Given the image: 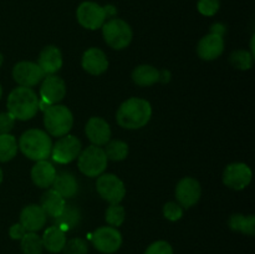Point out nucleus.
Wrapping results in <instances>:
<instances>
[{
	"label": "nucleus",
	"instance_id": "obj_9",
	"mask_svg": "<svg viewBox=\"0 0 255 254\" xmlns=\"http://www.w3.org/2000/svg\"><path fill=\"white\" fill-rule=\"evenodd\" d=\"M76 17L80 25L89 30L100 29L106 21L104 6L95 1L81 2L76 10Z\"/></svg>",
	"mask_w": 255,
	"mask_h": 254
},
{
	"label": "nucleus",
	"instance_id": "obj_42",
	"mask_svg": "<svg viewBox=\"0 0 255 254\" xmlns=\"http://www.w3.org/2000/svg\"><path fill=\"white\" fill-rule=\"evenodd\" d=\"M2 182V171H1V168H0V183H1Z\"/></svg>",
	"mask_w": 255,
	"mask_h": 254
},
{
	"label": "nucleus",
	"instance_id": "obj_34",
	"mask_svg": "<svg viewBox=\"0 0 255 254\" xmlns=\"http://www.w3.org/2000/svg\"><path fill=\"white\" fill-rule=\"evenodd\" d=\"M163 216L171 222L179 221L183 216V208L176 202H168L163 206Z\"/></svg>",
	"mask_w": 255,
	"mask_h": 254
},
{
	"label": "nucleus",
	"instance_id": "obj_41",
	"mask_svg": "<svg viewBox=\"0 0 255 254\" xmlns=\"http://www.w3.org/2000/svg\"><path fill=\"white\" fill-rule=\"evenodd\" d=\"M2 62H4V56H2V54L0 52V66L2 65Z\"/></svg>",
	"mask_w": 255,
	"mask_h": 254
},
{
	"label": "nucleus",
	"instance_id": "obj_8",
	"mask_svg": "<svg viewBox=\"0 0 255 254\" xmlns=\"http://www.w3.org/2000/svg\"><path fill=\"white\" fill-rule=\"evenodd\" d=\"M81 142L72 134L60 137L56 143L52 144L51 156L56 163L66 164L72 162L81 153Z\"/></svg>",
	"mask_w": 255,
	"mask_h": 254
},
{
	"label": "nucleus",
	"instance_id": "obj_19",
	"mask_svg": "<svg viewBox=\"0 0 255 254\" xmlns=\"http://www.w3.org/2000/svg\"><path fill=\"white\" fill-rule=\"evenodd\" d=\"M37 65L45 75H54L62 67V54L59 47L50 45L42 49Z\"/></svg>",
	"mask_w": 255,
	"mask_h": 254
},
{
	"label": "nucleus",
	"instance_id": "obj_32",
	"mask_svg": "<svg viewBox=\"0 0 255 254\" xmlns=\"http://www.w3.org/2000/svg\"><path fill=\"white\" fill-rule=\"evenodd\" d=\"M61 252L64 254H87L89 247L82 238H72L65 243Z\"/></svg>",
	"mask_w": 255,
	"mask_h": 254
},
{
	"label": "nucleus",
	"instance_id": "obj_25",
	"mask_svg": "<svg viewBox=\"0 0 255 254\" xmlns=\"http://www.w3.org/2000/svg\"><path fill=\"white\" fill-rule=\"evenodd\" d=\"M132 80L138 86H152L159 81V71L151 65H139L132 72Z\"/></svg>",
	"mask_w": 255,
	"mask_h": 254
},
{
	"label": "nucleus",
	"instance_id": "obj_3",
	"mask_svg": "<svg viewBox=\"0 0 255 254\" xmlns=\"http://www.w3.org/2000/svg\"><path fill=\"white\" fill-rule=\"evenodd\" d=\"M17 147L27 158L36 162L42 161L51 154V137L42 129H27L20 137Z\"/></svg>",
	"mask_w": 255,
	"mask_h": 254
},
{
	"label": "nucleus",
	"instance_id": "obj_15",
	"mask_svg": "<svg viewBox=\"0 0 255 254\" xmlns=\"http://www.w3.org/2000/svg\"><path fill=\"white\" fill-rule=\"evenodd\" d=\"M224 51V39L218 34L209 32L208 35L202 37L197 46V54L202 60L212 61L216 60L223 54Z\"/></svg>",
	"mask_w": 255,
	"mask_h": 254
},
{
	"label": "nucleus",
	"instance_id": "obj_7",
	"mask_svg": "<svg viewBox=\"0 0 255 254\" xmlns=\"http://www.w3.org/2000/svg\"><path fill=\"white\" fill-rule=\"evenodd\" d=\"M96 189L102 199L110 204H117L124 199L126 187L117 176L111 173H102L96 181Z\"/></svg>",
	"mask_w": 255,
	"mask_h": 254
},
{
	"label": "nucleus",
	"instance_id": "obj_36",
	"mask_svg": "<svg viewBox=\"0 0 255 254\" xmlns=\"http://www.w3.org/2000/svg\"><path fill=\"white\" fill-rule=\"evenodd\" d=\"M15 125V119L9 112L0 114V134L9 133Z\"/></svg>",
	"mask_w": 255,
	"mask_h": 254
},
{
	"label": "nucleus",
	"instance_id": "obj_10",
	"mask_svg": "<svg viewBox=\"0 0 255 254\" xmlns=\"http://www.w3.org/2000/svg\"><path fill=\"white\" fill-rule=\"evenodd\" d=\"M252 177H253V173L248 164L236 162V163L228 164L224 169L223 183L229 188L241 191L249 186V183L252 182Z\"/></svg>",
	"mask_w": 255,
	"mask_h": 254
},
{
	"label": "nucleus",
	"instance_id": "obj_2",
	"mask_svg": "<svg viewBox=\"0 0 255 254\" xmlns=\"http://www.w3.org/2000/svg\"><path fill=\"white\" fill-rule=\"evenodd\" d=\"M7 112L15 120L27 121L36 115L39 110V97L30 87L19 86L12 90L7 97Z\"/></svg>",
	"mask_w": 255,
	"mask_h": 254
},
{
	"label": "nucleus",
	"instance_id": "obj_33",
	"mask_svg": "<svg viewBox=\"0 0 255 254\" xmlns=\"http://www.w3.org/2000/svg\"><path fill=\"white\" fill-rule=\"evenodd\" d=\"M221 7L219 0H198L197 2V9L204 16H213L218 12Z\"/></svg>",
	"mask_w": 255,
	"mask_h": 254
},
{
	"label": "nucleus",
	"instance_id": "obj_20",
	"mask_svg": "<svg viewBox=\"0 0 255 254\" xmlns=\"http://www.w3.org/2000/svg\"><path fill=\"white\" fill-rule=\"evenodd\" d=\"M56 176V169L47 159L37 161L31 169V179L40 188H49Z\"/></svg>",
	"mask_w": 255,
	"mask_h": 254
},
{
	"label": "nucleus",
	"instance_id": "obj_6",
	"mask_svg": "<svg viewBox=\"0 0 255 254\" xmlns=\"http://www.w3.org/2000/svg\"><path fill=\"white\" fill-rule=\"evenodd\" d=\"M77 158H79L77 159L79 169L87 177L101 176L106 169L107 161H109L104 149L95 144L81 151Z\"/></svg>",
	"mask_w": 255,
	"mask_h": 254
},
{
	"label": "nucleus",
	"instance_id": "obj_39",
	"mask_svg": "<svg viewBox=\"0 0 255 254\" xmlns=\"http://www.w3.org/2000/svg\"><path fill=\"white\" fill-rule=\"evenodd\" d=\"M104 10H105V15H106V19L107 17L116 16L117 10L114 5H106V6H104Z\"/></svg>",
	"mask_w": 255,
	"mask_h": 254
},
{
	"label": "nucleus",
	"instance_id": "obj_28",
	"mask_svg": "<svg viewBox=\"0 0 255 254\" xmlns=\"http://www.w3.org/2000/svg\"><path fill=\"white\" fill-rule=\"evenodd\" d=\"M22 254H41L44 251L41 237L37 236L35 232H26L21 239Z\"/></svg>",
	"mask_w": 255,
	"mask_h": 254
},
{
	"label": "nucleus",
	"instance_id": "obj_23",
	"mask_svg": "<svg viewBox=\"0 0 255 254\" xmlns=\"http://www.w3.org/2000/svg\"><path fill=\"white\" fill-rule=\"evenodd\" d=\"M65 202L64 197L60 196L56 191L54 189H46L44 194L41 197V208L45 212L47 217H52V218H56L60 213L64 209Z\"/></svg>",
	"mask_w": 255,
	"mask_h": 254
},
{
	"label": "nucleus",
	"instance_id": "obj_31",
	"mask_svg": "<svg viewBox=\"0 0 255 254\" xmlns=\"http://www.w3.org/2000/svg\"><path fill=\"white\" fill-rule=\"evenodd\" d=\"M126 218V211L120 203L110 204L109 208L106 209L105 219L111 227H120L125 222Z\"/></svg>",
	"mask_w": 255,
	"mask_h": 254
},
{
	"label": "nucleus",
	"instance_id": "obj_30",
	"mask_svg": "<svg viewBox=\"0 0 255 254\" xmlns=\"http://www.w3.org/2000/svg\"><path fill=\"white\" fill-rule=\"evenodd\" d=\"M229 61L236 69L249 70L253 66L254 56L252 55V52L247 51V50H237L231 54Z\"/></svg>",
	"mask_w": 255,
	"mask_h": 254
},
{
	"label": "nucleus",
	"instance_id": "obj_22",
	"mask_svg": "<svg viewBox=\"0 0 255 254\" xmlns=\"http://www.w3.org/2000/svg\"><path fill=\"white\" fill-rule=\"evenodd\" d=\"M54 219L55 226L59 227L61 231L66 233L79 226L80 221H81V213H80V209L74 204H65L61 213Z\"/></svg>",
	"mask_w": 255,
	"mask_h": 254
},
{
	"label": "nucleus",
	"instance_id": "obj_11",
	"mask_svg": "<svg viewBox=\"0 0 255 254\" xmlns=\"http://www.w3.org/2000/svg\"><path fill=\"white\" fill-rule=\"evenodd\" d=\"M92 243L101 253L112 254L121 247L122 236L115 227H101L92 236Z\"/></svg>",
	"mask_w": 255,
	"mask_h": 254
},
{
	"label": "nucleus",
	"instance_id": "obj_24",
	"mask_svg": "<svg viewBox=\"0 0 255 254\" xmlns=\"http://www.w3.org/2000/svg\"><path fill=\"white\" fill-rule=\"evenodd\" d=\"M42 244L50 253H60L66 243V233L56 226H52L44 232L41 237Z\"/></svg>",
	"mask_w": 255,
	"mask_h": 254
},
{
	"label": "nucleus",
	"instance_id": "obj_16",
	"mask_svg": "<svg viewBox=\"0 0 255 254\" xmlns=\"http://www.w3.org/2000/svg\"><path fill=\"white\" fill-rule=\"evenodd\" d=\"M86 136L95 146H104L111 139V128L102 117H91L85 127Z\"/></svg>",
	"mask_w": 255,
	"mask_h": 254
},
{
	"label": "nucleus",
	"instance_id": "obj_13",
	"mask_svg": "<svg viewBox=\"0 0 255 254\" xmlns=\"http://www.w3.org/2000/svg\"><path fill=\"white\" fill-rule=\"evenodd\" d=\"M201 184L192 177H184L176 187V198L182 208H191L201 198Z\"/></svg>",
	"mask_w": 255,
	"mask_h": 254
},
{
	"label": "nucleus",
	"instance_id": "obj_35",
	"mask_svg": "<svg viewBox=\"0 0 255 254\" xmlns=\"http://www.w3.org/2000/svg\"><path fill=\"white\" fill-rule=\"evenodd\" d=\"M144 254H173V249L168 242L157 241L146 249Z\"/></svg>",
	"mask_w": 255,
	"mask_h": 254
},
{
	"label": "nucleus",
	"instance_id": "obj_12",
	"mask_svg": "<svg viewBox=\"0 0 255 254\" xmlns=\"http://www.w3.org/2000/svg\"><path fill=\"white\" fill-rule=\"evenodd\" d=\"M12 77L20 86L31 87L44 80L45 74L36 62L20 61L12 69Z\"/></svg>",
	"mask_w": 255,
	"mask_h": 254
},
{
	"label": "nucleus",
	"instance_id": "obj_43",
	"mask_svg": "<svg viewBox=\"0 0 255 254\" xmlns=\"http://www.w3.org/2000/svg\"><path fill=\"white\" fill-rule=\"evenodd\" d=\"M1 94H2V90H1V86H0V99H1Z\"/></svg>",
	"mask_w": 255,
	"mask_h": 254
},
{
	"label": "nucleus",
	"instance_id": "obj_29",
	"mask_svg": "<svg viewBox=\"0 0 255 254\" xmlns=\"http://www.w3.org/2000/svg\"><path fill=\"white\" fill-rule=\"evenodd\" d=\"M104 151L107 159H111V161H122L128 156V146L126 142L120 141V139L107 142L106 148Z\"/></svg>",
	"mask_w": 255,
	"mask_h": 254
},
{
	"label": "nucleus",
	"instance_id": "obj_18",
	"mask_svg": "<svg viewBox=\"0 0 255 254\" xmlns=\"http://www.w3.org/2000/svg\"><path fill=\"white\" fill-rule=\"evenodd\" d=\"M46 217L41 207L36 204H29L24 207L20 213V224L26 229V232L36 233L46 224Z\"/></svg>",
	"mask_w": 255,
	"mask_h": 254
},
{
	"label": "nucleus",
	"instance_id": "obj_26",
	"mask_svg": "<svg viewBox=\"0 0 255 254\" xmlns=\"http://www.w3.org/2000/svg\"><path fill=\"white\" fill-rule=\"evenodd\" d=\"M229 228L234 232H241L247 236H254L255 234V217L243 216V214H233L228 221Z\"/></svg>",
	"mask_w": 255,
	"mask_h": 254
},
{
	"label": "nucleus",
	"instance_id": "obj_4",
	"mask_svg": "<svg viewBox=\"0 0 255 254\" xmlns=\"http://www.w3.org/2000/svg\"><path fill=\"white\" fill-rule=\"evenodd\" d=\"M44 125L47 133L54 137H62L71 131L74 116L66 106L51 105L44 111Z\"/></svg>",
	"mask_w": 255,
	"mask_h": 254
},
{
	"label": "nucleus",
	"instance_id": "obj_37",
	"mask_svg": "<svg viewBox=\"0 0 255 254\" xmlns=\"http://www.w3.org/2000/svg\"><path fill=\"white\" fill-rule=\"evenodd\" d=\"M26 234V229L21 226L20 223H15L10 227L9 229V236L11 239H21L22 237Z\"/></svg>",
	"mask_w": 255,
	"mask_h": 254
},
{
	"label": "nucleus",
	"instance_id": "obj_21",
	"mask_svg": "<svg viewBox=\"0 0 255 254\" xmlns=\"http://www.w3.org/2000/svg\"><path fill=\"white\" fill-rule=\"evenodd\" d=\"M51 187L64 198H72L79 189V184L74 174L66 171L57 172Z\"/></svg>",
	"mask_w": 255,
	"mask_h": 254
},
{
	"label": "nucleus",
	"instance_id": "obj_38",
	"mask_svg": "<svg viewBox=\"0 0 255 254\" xmlns=\"http://www.w3.org/2000/svg\"><path fill=\"white\" fill-rule=\"evenodd\" d=\"M226 26H224L223 24H221V22H217V24H213L211 27V32H213V34H218L221 35V36H223L224 34H226Z\"/></svg>",
	"mask_w": 255,
	"mask_h": 254
},
{
	"label": "nucleus",
	"instance_id": "obj_14",
	"mask_svg": "<svg viewBox=\"0 0 255 254\" xmlns=\"http://www.w3.org/2000/svg\"><path fill=\"white\" fill-rule=\"evenodd\" d=\"M66 95V84L64 80L55 75H47L40 87V100L46 104L57 105Z\"/></svg>",
	"mask_w": 255,
	"mask_h": 254
},
{
	"label": "nucleus",
	"instance_id": "obj_27",
	"mask_svg": "<svg viewBox=\"0 0 255 254\" xmlns=\"http://www.w3.org/2000/svg\"><path fill=\"white\" fill-rule=\"evenodd\" d=\"M17 142L10 133L0 134V162H7L17 153Z\"/></svg>",
	"mask_w": 255,
	"mask_h": 254
},
{
	"label": "nucleus",
	"instance_id": "obj_40",
	"mask_svg": "<svg viewBox=\"0 0 255 254\" xmlns=\"http://www.w3.org/2000/svg\"><path fill=\"white\" fill-rule=\"evenodd\" d=\"M169 77H171V75H169L168 71H166V70H163V71H159V81L167 82V81H169Z\"/></svg>",
	"mask_w": 255,
	"mask_h": 254
},
{
	"label": "nucleus",
	"instance_id": "obj_17",
	"mask_svg": "<svg viewBox=\"0 0 255 254\" xmlns=\"http://www.w3.org/2000/svg\"><path fill=\"white\" fill-rule=\"evenodd\" d=\"M82 67L89 74L99 76L109 69V60L106 54L97 47L86 50L82 56Z\"/></svg>",
	"mask_w": 255,
	"mask_h": 254
},
{
	"label": "nucleus",
	"instance_id": "obj_5",
	"mask_svg": "<svg viewBox=\"0 0 255 254\" xmlns=\"http://www.w3.org/2000/svg\"><path fill=\"white\" fill-rule=\"evenodd\" d=\"M102 35L110 47L115 50H122L131 44L133 32L131 26L125 20L112 17L102 25Z\"/></svg>",
	"mask_w": 255,
	"mask_h": 254
},
{
	"label": "nucleus",
	"instance_id": "obj_1",
	"mask_svg": "<svg viewBox=\"0 0 255 254\" xmlns=\"http://www.w3.org/2000/svg\"><path fill=\"white\" fill-rule=\"evenodd\" d=\"M151 116L152 107L148 101L139 97H131L119 107L116 120L124 128L138 129L148 124Z\"/></svg>",
	"mask_w": 255,
	"mask_h": 254
}]
</instances>
